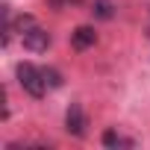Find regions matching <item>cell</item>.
<instances>
[{
	"label": "cell",
	"mask_w": 150,
	"mask_h": 150,
	"mask_svg": "<svg viewBox=\"0 0 150 150\" xmlns=\"http://www.w3.org/2000/svg\"><path fill=\"white\" fill-rule=\"evenodd\" d=\"M18 83L30 97H44V91L50 88L44 80V68H35L33 62H21L18 65Z\"/></svg>",
	"instance_id": "6da1fadb"
},
{
	"label": "cell",
	"mask_w": 150,
	"mask_h": 150,
	"mask_svg": "<svg viewBox=\"0 0 150 150\" xmlns=\"http://www.w3.org/2000/svg\"><path fill=\"white\" fill-rule=\"evenodd\" d=\"M21 41H24V47H27L30 53H47V47H50V33H47L44 27L33 24V27H27V30L21 33Z\"/></svg>",
	"instance_id": "7a4b0ae2"
},
{
	"label": "cell",
	"mask_w": 150,
	"mask_h": 150,
	"mask_svg": "<svg viewBox=\"0 0 150 150\" xmlns=\"http://www.w3.org/2000/svg\"><path fill=\"white\" fill-rule=\"evenodd\" d=\"M65 129L74 138H83L86 135V112H83L80 103H71L68 106V112H65Z\"/></svg>",
	"instance_id": "3957f363"
},
{
	"label": "cell",
	"mask_w": 150,
	"mask_h": 150,
	"mask_svg": "<svg viewBox=\"0 0 150 150\" xmlns=\"http://www.w3.org/2000/svg\"><path fill=\"white\" fill-rule=\"evenodd\" d=\"M94 41H97L94 27H77V30L71 33V47H74V50H88Z\"/></svg>",
	"instance_id": "277c9868"
},
{
	"label": "cell",
	"mask_w": 150,
	"mask_h": 150,
	"mask_svg": "<svg viewBox=\"0 0 150 150\" xmlns=\"http://www.w3.org/2000/svg\"><path fill=\"white\" fill-rule=\"evenodd\" d=\"M100 141H103V147H135L132 138H124V135H118L115 129H106Z\"/></svg>",
	"instance_id": "5b68a950"
},
{
	"label": "cell",
	"mask_w": 150,
	"mask_h": 150,
	"mask_svg": "<svg viewBox=\"0 0 150 150\" xmlns=\"http://www.w3.org/2000/svg\"><path fill=\"white\" fill-rule=\"evenodd\" d=\"M91 12H94V18H100V21H112V18H115L112 0H94V3H91Z\"/></svg>",
	"instance_id": "8992f818"
},
{
	"label": "cell",
	"mask_w": 150,
	"mask_h": 150,
	"mask_svg": "<svg viewBox=\"0 0 150 150\" xmlns=\"http://www.w3.org/2000/svg\"><path fill=\"white\" fill-rule=\"evenodd\" d=\"M44 80H47L50 88H59V86H62V74H59L56 68H44Z\"/></svg>",
	"instance_id": "52a82bcc"
},
{
	"label": "cell",
	"mask_w": 150,
	"mask_h": 150,
	"mask_svg": "<svg viewBox=\"0 0 150 150\" xmlns=\"http://www.w3.org/2000/svg\"><path fill=\"white\" fill-rule=\"evenodd\" d=\"M50 6H56V9H65V6H80L83 0H47Z\"/></svg>",
	"instance_id": "ba28073f"
},
{
	"label": "cell",
	"mask_w": 150,
	"mask_h": 150,
	"mask_svg": "<svg viewBox=\"0 0 150 150\" xmlns=\"http://www.w3.org/2000/svg\"><path fill=\"white\" fill-rule=\"evenodd\" d=\"M33 24H35V21H33V15H21V18H18V24H15V27H18V30H21V33H24V30H27V27H33Z\"/></svg>",
	"instance_id": "9c48e42d"
}]
</instances>
